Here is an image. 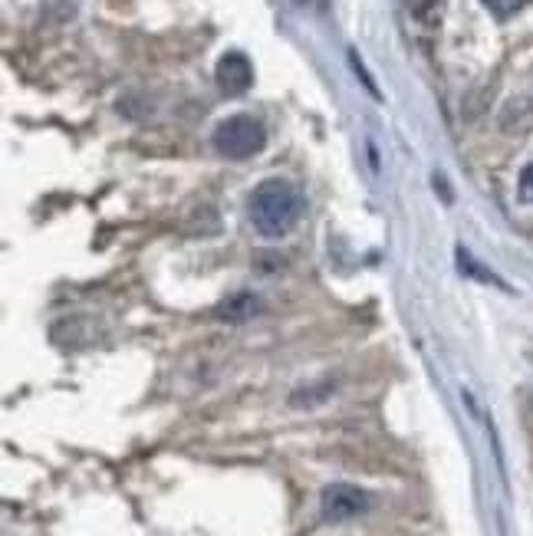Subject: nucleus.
Masks as SVG:
<instances>
[{"label": "nucleus", "instance_id": "obj_4", "mask_svg": "<svg viewBox=\"0 0 533 536\" xmlns=\"http://www.w3.org/2000/svg\"><path fill=\"white\" fill-rule=\"evenodd\" d=\"M214 79L228 96H244L254 83V66L244 53H224L218 60V70H214Z\"/></svg>", "mask_w": 533, "mask_h": 536}, {"label": "nucleus", "instance_id": "obj_7", "mask_svg": "<svg viewBox=\"0 0 533 536\" xmlns=\"http://www.w3.org/2000/svg\"><path fill=\"white\" fill-rule=\"evenodd\" d=\"M520 198L533 204V162L520 171Z\"/></svg>", "mask_w": 533, "mask_h": 536}, {"label": "nucleus", "instance_id": "obj_5", "mask_svg": "<svg viewBox=\"0 0 533 536\" xmlns=\"http://www.w3.org/2000/svg\"><path fill=\"white\" fill-rule=\"evenodd\" d=\"M254 313H257V296L254 293H237L218 306V319H224V323H244V319H251Z\"/></svg>", "mask_w": 533, "mask_h": 536}, {"label": "nucleus", "instance_id": "obj_1", "mask_svg": "<svg viewBox=\"0 0 533 536\" xmlns=\"http://www.w3.org/2000/svg\"><path fill=\"white\" fill-rule=\"evenodd\" d=\"M303 214V195L290 181L267 178L260 181L251 195V221L257 234L264 237H283Z\"/></svg>", "mask_w": 533, "mask_h": 536}, {"label": "nucleus", "instance_id": "obj_2", "mask_svg": "<svg viewBox=\"0 0 533 536\" xmlns=\"http://www.w3.org/2000/svg\"><path fill=\"white\" fill-rule=\"evenodd\" d=\"M214 148L224 158H234V162H244V158H254L257 152H264L267 145V129L254 116H228L218 122L214 129Z\"/></svg>", "mask_w": 533, "mask_h": 536}, {"label": "nucleus", "instance_id": "obj_3", "mask_svg": "<svg viewBox=\"0 0 533 536\" xmlns=\"http://www.w3.org/2000/svg\"><path fill=\"white\" fill-rule=\"evenodd\" d=\"M369 507V497L366 490H359L353 484H330L323 490L320 497V510H323V520L330 523H343V520H353L359 517L362 510Z\"/></svg>", "mask_w": 533, "mask_h": 536}, {"label": "nucleus", "instance_id": "obj_6", "mask_svg": "<svg viewBox=\"0 0 533 536\" xmlns=\"http://www.w3.org/2000/svg\"><path fill=\"white\" fill-rule=\"evenodd\" d=\"M458 264H461V270H464V273H474V277H478L481 283H494V287H504L501 277H494V273H487L484 267L474 264V260L468 257V250H458Z\"/></svg>", "mask_w": 533, "mask_h": 536}]
</instances>
